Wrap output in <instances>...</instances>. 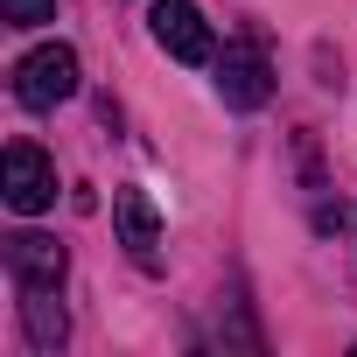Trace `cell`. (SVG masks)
<instances>
[{
	"instance_id": "6da1fadb",
	"label": "cell",
	"mask_w": 357,
	"mask_h": 357,
	"mask_svg": "<svg viewBox=\"0 0 357 357\" xmlns=\"http://www.w3.org/2000/svg\"><path fill=\"white\" fill-rule=\"evenodd\" d=\"M70 91H77V50L43 43V50H29V56L15 63V98H22L29 112H50V105H63Z\"/></svg>"
},
{
	"instance_id": "7a4b0ae2",
	"label": "cell",
	"mask_w": 357,
	"mask_h": 357,
	"mask_svg": "<svg viewBox=\"0 0 357 357\" xmlns=\"http://www.w3.org/2000/svg\"><path fill=\"white\" fill-rule=\"evenodd\" d=\"M147 29H154V43H161L175 63H218V36H211V22L197 15V0H154V8H147Z\"/></svg>"
},
{
	"instance_id": "3957f363",
	"label": "cell",
	"mask_w": 357,
	"mask_h": 357,
	"mask_svg": "<svg viewBox=\"0 0 357 357\" xmlns=\"http://www.w3.org/2000/svg\"><path fill=\"white\" fill-rule=\"evenodd\" d=\"M0 190H8V211H22V218L50 211V204H56V168H50V154L29 147V140H15L8 161H0Z\"/></svg>"
},
{
	"instance_id": "277c9868",
	"label": "cell",
	"mask_w": 357,
	"mask_h": 357,
	"mask_svg": "<svg viewBox=\"0 0 357 357\" xmlns=\"http://www.w3.org/2000/svg\"><path fill=\"white\" fill-rule=\"evenodd\" d=\"M218 98L238 105V112H259L273 98V63H266L259 43H225V56H218Z\"/></svg>"
},
{
	"instance_id": "5b68a950",
	"label": "cell",
	"mask_w": 357,
	"mask_h": 357,
	"mask_svg": "<svg viewBox=\"0 0 357 357\" xmlns=\"http://www.w3.org/2000/svg\"><path fill=\"white\" fill-rule=\"evenodd\" d=\"M112 225H119V245L140 273H161V218L147 204V190H112Z\"/></svg>"
},
{
	"instance_id": "8992f818",
	"label": "cell",
	"mask_w": 357,
	"mask_h": 357,
	"mask_svg": "<svg viewBox=\"0 0 357 357\" xmlns=\"http://www.w3.org/2000/svg\"><path fill=\"white\" fill-rule=\"evenodd\" d=\"M8 273L15 287H63V245L43 231H15L8 238Z\"/></svg>"
},
{
	"instance_id": "52a82bcc",
	"label": "cell",
	"mask_w": 357,
	"mask_h": 357,
	"mask_svg": "<svg viewBox=\"0 0 357 357\" xmlns=\"http://www.w3.org/2000/svg\"><path fill=\"white\" fill-rule=\"evenodd\" d=\"M22 322H29L36 350H63V336H70V315H63L56 287H22Z\"/></svg>"
},
{
	"instance_id": "ba28073f",
	"label": "cell",
	"mask_w": 357,
	"mask_h": 357,
	"mask_svg": "<svg viewBox=\"0 0 357 357\" xmlns=\"http://www.w3.org/2000/svg\"><path fill=\"white\" fill-rule=\"evenodd\" d=\"M0 22L8 29H43V22H56V0H0Z\"/></svg>"
}]
</instances>
